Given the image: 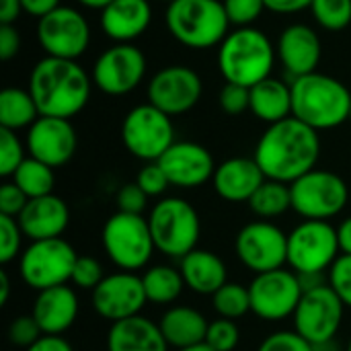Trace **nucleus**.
Returning <instances> with one entry per match:
<instances>
[{
    "label": "nucleus",
    "mask_w": 351,
    "mask_h": 351,
    "mask_svg": "<svg viewBox=\"0 0 351 351\" xmlns=\"http://www.w3.org/2000/svg\"><path fill=\"white\" fill-rule=\"evenodd\" d=\"M292 210L304 220H325L339 216L350 202V187L333 171L313 169L290 185Z\"/></svg>",
    "instance_id": "obj_10"
},
{
    "label": "nucleus",
    "mask_w": 351,
    "mask_h": 351,
    "mask_svg": "<svg viewBox=\"0 0 351 351\" xmlns=\"http://www.w3.org/2000/svg\"><path fill=\"white\" fill-rule=\"evenodd\" d=\"M350 88L323 72L292 80V117L313 130H333L350 121Z\"/></svg>",
    "instance_id": "obj_3"
},
{
    "label": "nucleus",
    "mask_w": 351,
    "mask_h": 351,
    "mask_svg": "<svg viewBox=\"0 0 351 351\" xmlns=\"http://www.w3.org/2000/svg\"><path fill=\"white\" fill-rule=\"evenodd\" d=\"M327 284L333 288L346 308H351V255H339V259L329 269Z\"/></svg>",
    "instance_id": "obj_42"
},
{
    "label": "nucleus",
    "mask_w": 351,
    "mask_h": 351,
    "mask_svg": "<svg viewBox=\"0 0 351 351\" xmlns=\"http://www.w3.org/2000/svg\"><path fill=\"white\" fill-rule=\"evenodd\" d=\"M121 142L132 156L156 162L177 142L173 117L150 103L136 105L121 121Z\"/></svg>",
    "instance_id": "obj_11"
},
{
    "label": "nucleus",
    "mask_w": 351,
    "mask_h": 351,
    "mask_svg": "<svg viewBox=\"0 0 351 351\" xmlns=\"http://www.w3.org/2000/svg\"><path fill=\"white\" fill-rule=\"evenodd\" d=\"M230 27H253V23L263 14L265 2L263 0H222Z\"/></svg>",
    "instance_id": "obj_39"
},
{
    "label": "nucleus",
    "mask_w": 351,
    "mask_h": 351,
    "mask_svg": "<svg viewBox=\"0 0 351 351\" xmlns=\"http://www.w3.org/2000/svg\"><path fill=\"white\" fill-rule=\"evenodd\" d=\"M27 156V146L21 142L16 132L0 128V175L12 177Z\"/></svg>",
    "instance_id": "obj_36"
},
{
    "label": "nucleus",
    "mask_w": 351,
    "mask_h": 351,
    "mask_svg": "<svg viewBox=\"0 0 351 351\" xmlns=\"http://www.w3.org/2000/svg\"><path fill=\"white\" fill-rule=\"evenodd\" d=\"M337 226L325 220H302L288 234V267L298 276H323L339 259Z\"/></svg>",
    "instance_id": "obj_8"
},
{
    "label": "nucleus",
    "mask_w": 351,
    "mask_h": 351,
    "mask_svg": "<svg viewBox=\"0 0 351 351\" xmlns=\"http://www.w3.org/2000/svg\"><path fill=\"white\" fill-rule=\"evenodd\" d=\"M265 175L257 160L251 156H232L216 167L212 177L216 193L230 204H249L255 191L263 185Z\"/></svg>",
    "instance_id": "obj_23"
},
{
    "label": "nucleus",
    "mask_w": 351,
    "mask_h": 351,
    "mask_svg": "<svg viewBox=\"0 0 351 351\" xmlns=\"http://www.w3.org/2000/svg\"><path fill=\"white\" fill-rule=\"evenodd\" d=\"M93 86L90 74L78 60L49 56L33 66L27 84L39 115L62 119H72L86 107Z\"/></svg>",
    "instance_id": "obj_2"
},
{
    "label": "nucleus",
    "mask_w": 351,
    "mask_h": 351,
    "mask_svg": "<svg viewBox=\"0 0 351 351\" xmlns=\"http://www.w3.org/2000/svg\"><path fill=\"white\" fill-rule=\"evenodd\" d=\"M315 351H339L337 348H333L331 343L329 346H321V348H315Z\"/></svg>",
    "instance_id": "obj_57"
},
{
    "label": "nucleus",
    "mask_w": 351,
    "mask_h": 351,
    "mask_svg": "<svg viewBox=\"0 0 351 351\" xmlns=\"http://www.w3.org/2000/svg\"><path fill=\"white\" fill-rule=\"evenodd\" d=\"M278 58L284 70L294 78L306 76L317 72L323 56V45L319 33L306 23H292L288 25L276 43Z\"/></svg>",
    "instance_id": "obj_21"
},
{
    "label": "nucleus",
    "mask_w": 351,
    "mask_h": 351,
    "mask_svg": "<svg viewBox=\"0 0 351 351\" xmlns=\"http://www.w3.org/2000/svg\"><path fill=\"white\" fill-rule=\"evenodd\" d=\"M251 212L261 220H274L292 210V191L288 183L265 179L263 185L249 199Z\"/></svg>",
    "instance_id": "obj_32"
},
{
    "label": "nucleus",
    "mask_w": 351,
    "mask_h": 351,
    "mask_svg": "<svg viewBox=\"0 0 351 351\" xmlns=\"http://www.w3.org/2000/svg\"><path fill=\"white\" fill-rule=\"evenodd\" d=\"M179 271L183 276L185 288L202 296H214L226 282L228 269L224 261L206 249H193L179 261Z\"/></svg>",
    "instance_id": "obj_27"
},
{
    "label": "nucleus",
    "mask_w": 351,
    "mask_h": 351,
    "mask_svg": "<svg viewBox=\"0 0 351 351\" xmlns=\"http://www.w3.org/2000/svg\"><path fill=\"white\" fill-rule=\"evenodd\" d=\"M107 351H169V343L158 323L138 315L111 323L107 333Z\"/></svg>",
    "instance_id": "obj_26"
},
{
    "label": "nucleus",
    "mask_w": 351,
    "mask_h": 351,
    "mask_svg": "<svg viewBox=\"0 0 351 351\" xmlns=\"http://www.w3.org/2000/svg\"><path fill=\"white\" fill-rule=\"evenodd\" d=\"M257 351H315V348L296 331H276L259 343Z\"/></svg>",
    "instance_id": "obj_45"
},
{
    "label": "nucleus",
    "mask_w": 351,
    "mask_h": 351,
    "mask_svg": "<svg viewBox=\"0 0 351 351\" xmlns=\"http://www.w3.org/2000/svg\"><path fill=\"white\" fill-rule=\"evenodd\" d=\"M41 335L43 333H41L37 321L33 319V315H21V317L12 319L8 325V341L12 346L25 348V350L31 348Z\"/></svg>",
    "instance_id": "obj_44"
},
{
    "label": "nucleus",
    "mask_w": 351,
    "mask_h": 351,
    "mask_svg": "<svg viewBox=\"0 0 351 351\" xmlns=\"http://www.w3.org/2000/svg\"><path fill=\"white\" fill-rule=\"evenodd\" d=\"M152 23L148 0H111L101 8V29L113 43H132Z\"/></svg>",
    "instance_id": "obj_24"
},
{
    "label": "nucleus",
    "mask_w": 351,
    "mask_h": 351,
    "mask_svg": "<svg viewBox=\"0 0 351 351\" xmlns=\"http://www.w3.org/2000/svg\"><path fill=\"white\" fill-rule=\"evenodd\" d=\"M148 204V195L140 189V185L134 183H125L119 191H117V212H125V214H142L146 210Z\"/></svg>",
    "instance_id": "obj_46"
},
{
    "label": "nucleus",
    "mask_w": 351,
    "mask_h": 351,
    "mask_svg": "<svg viewBox=\"0 0 351 351\" xmlns=\"http://www.w3.org/2000/svg\"><path fill=\"white\" fill-rule=\"evenodd\" d=\"M21 4H23V12L41 19L47 12L56 10L60 6V0H21Z\"/></svg>",
    "instance_id": "obj_51"
},
{
    "label": "nucleus",
    "mask_w": 351,
    "mask_h": 351,
    "mask_svg": "<svg viewBox=\"0 0 351 351\" xmlns=\"http://www.w3.org/2000/svg\"><path fill=\"white\" fill-rule=\"evenodd\" d=\"M158 327L169 343V348L185 350L191 346H199L208 335V319L191 306H171L162 313Z\"/></svg>",
    "instance_id": "obj_28"
},
{
    "label": "nucleus",
    "mask_w": 351,
    "mask_h": 351,
    "mask_svg": "<svg viewBox=\"0 0 351 351\" xmlns=\"http://www.w3.org/2000/svg\"><path fill=\"white\" fill-rule=\"evenodd\" d=\"M158 2H167V4H171L173 0H158Z\"/></svg>",
    "instance_id": "obj_59"
},
{
    "label": "nucleus",
    "mask_w": 351,
    "mask_h": 351,
    "mask_svg": "<svg viewBox=\"0 0 351 351\" xmlns=\"http://www.w3.org/2000/svg\"><path fill=\"white\" fill-rule=\"evenodd\" d=\"M220 109L226 115H243L245 111H249L251 107V90L249 86L243 84H234V82H224L222 90H220Z\"/></svg>",
    "instance_id": "obj_41"
},
{
    "label": "nucleus",
    "mask_w": 351,
    "mask_h": 351,
    "mask_svg": "<svg viewBox=\"0 0 351 351\" xmlns=\"http://www.w3.org/2000/svg\"><path fill=\"white\" fill-rule=\"evenodd\" d=\"M346 304L329 284L304 290L300 304L292 317L294 331L313 348L329 346L341 329Z\"/></svg>",
    "instance_id": "obj_12"
},
{
    "label": "nucleus",
    "mask_w": 351,
    "mask_h": 351,
    "mask_svg": "<svg viewBox=\"0 0 351 351\" xmlns=\"http://www.w3.org/2000/svg\"><path fill=\"white\" fill-rule=\"evenodd\" d=\"M304 288L300 278L292 269H274L265 274H257L249 284L251 296V313L267 323H280L292 319Z\"/></svg>",
    "instance_id": "obj_13"
},
{
    "label": "nucleus",
    "mask_w": 351,
    "mask_h": 351,
    "mask_svg": "<svg viewBox=\"0 0 351 351\" xmlns=\"http://www.w3.org/2000/svg\"><path fill=\"white\" fill-rule=\"evenodd\" d=\"M276 58V45L255 27L232 29L218 45V70L222 78L249 88L271 76Z\"/></svg>",
    "instance_id": "obj_4"
},
{
    "label": "nucleus",
    "mask_w": 351,
    "mask_h": 351,
    "mask_svg": "<svg viewBox=\"0 0 351 351\" xmlns=\"http://www.w3.org/2000/svg\"><path fill=\"white\" fill-rule=\"evenodd\" d=\"M146 76V56L134 43H115L107 47L93 64V84L109 95L123 97L140 86Z\"/></svg>",
    "instance_id": "obj_16"
},
{
    "label": "nucleus",
    "mask_w": 351,
    "mask_h": 351,
    "mask_svg": "<svg viewBox=\"0 0 351 351\" xmlns=\"http://www.w3.org/2000/svg\"><path fill=\"white\" fill-rule=\"evenodd\" d=\"M16 220L25 239L29 241L62 239L70 224V208L62 197L51 193L29 199Z\"/></svg>",
    "instance_id": "obj_22"
},
{
    "label": "nucleus",
    "mask_w": 351,
    "mask_h": 351,
    "mask_svg": "<svg viewBox=\"0 0 351 351\" xmlns=\"http://www.w3.org/2000/svg\"><path fill=\"white\" fill-rule=\"evenodd\" d=\"M239 341H241V331L237 323L230 319H216L210 323L204 343H208L216 351H234Z\"/></svg>",
    "instance_id": "obj_38"
},
{
    "label": "nucleus",
    "mask_w": 351,
    "mask_h": 351,
    "mask_svg": "<svg viewBox=\"0 0 351 351\" xmlns=\"http://www.w3.org/2000/svg\"><path fill=\"white\" fill-rule=\"evenodd\" d=\"M10 298V278L8 274L2 269L0 271V306H4Z\"/></svg>",
    "instance_id": "obj_54"
},
{
    "label": "nucleus",
    "mask_w": 351,
    "mask_h": 351,
    "mask_svg": "<svg viewBox=\"0 0 351 351\" xmlns=\"http://www.w3.org/2000/svg\"><path fill=\"white\" fill-rule=\"evenodd\" d=\"M76 144L78 138L74 125L70 119L62 117L39 115L25 136L27 154L49 165L51 169L68 165L76 152Z\"/></svg>",
    "instance_id": "obj_19"
},
{
    "label": "nucleus",
    "mask_w": 351,
    "mask_h": 351,
    "mask_svg": "<svg viewBox=\"0 0 351 351\" xmlns=\"http://www.w3.org/2000/svg\"><path fill=\"white\" fill-rule=\"evenodd\" d=\"M265 8L276 12V14H294L300 10L311 8L313 0H263Z\"/></svg>",
    "instance_id": "obj_50"
},
{
    "label": "nucleus",
    "mask_w": 351,
    "mask_h": 351,
    "mask_svg": "<svg viewBox=\"0 0 351 351\" xmlns=\"http://www.w3.org/2000/svg\"><path fill=\"white\" fill-rule=\"evenodd\" d=\"M78 311V296L74 288L66 284L37 292L31 315L37 321L43 335H64L76 323Z\"/></svg>",
    "instance_id": "obj_25"
},
{
    "label": "nucleus",
    "mask_w": 351,
    "mask_h": 351,
    "mask_svg": "<svg viewBox=\"0 0 351 351\" xmlns=\"http://www.w3.org/2000/svg\"><path fill=\"white\" fill-rule=\"evenodd\" d=\"M202 93V76L181 64L165 66L148 80V103L171 117L191 111L199 103Z\"/></svg>",
    "instance_id": "obj_17"
},
{
    "label": "nucleus",
    "mask_w": 351,
    "mask_h": 351,
    "mask_svg": "<svg viewBox=\"0 0 351 351\" xmlns=\"http://www.w3.org/2000/svg\"><path fill=\"white\" fill-rule=\"evenodd\" d=\"M350 121H351V105H350Z\"/></svg>",
    "instance_id": "obj_60"
},
{
    "label": "nucleus",
    "mask_w": 351,
    "mask_h": 351,
    "mask_svg": "<svg viewBox=\"0 0 351 351\" xmlns=\"http://www.w3.org/2000/svg\"><path fill=\"white\" fill-rule=\"evenodd\" d=\"M21 51V35L14 25H0V58L12 60Z\"/></svg>",
    "instance_id": "obj_48"
},
{
    "label": "nucleus",
    "mask_w": 351,
    "mask_h": 351,
    "mask_svg": "<svg viewBox=\"0 0 351 351\" xmlns=\"http://www.w3.org/2000/svg\"><path fill=\"white\" fill-rule=\"evenodd\" d=\"M321 156L319 132L296 117H288L261 134L253 158L265 179L292 185L302 175L317 169Z\"/></svg>",
    "instance_id": "obj_1"
},
{
    "label": "nucleus",
    "mask_w": 351,
    "mask_h": 351,
    "mask_svg": "<svg viewBox=\"0 0 351 351\" xmlns=\"http://www.w3.org/2000/svg\"><path fill=\"white\" fill-rule=\"evenodd\" d=\"M10 181L29 197H43V195H51L53 193V185H56V175L53 169L33 156H27L21 167L14 171V175L10 177Z\"/></svg>",
    "instance_id": "obj_33"
},
{
    "label": "nucleus",
    "mask_w": 351,
    "mask_h": 351,
    "mask_svg": "<svg viewBox=\"0 0 351 351\" xmlns=\"http://www.w3.org/2000/svg\"><path fill=\"white\" fill-rule=\"evenodd\" d=\"M311 12L319 27L343 31L351 23V0H313Z\"/></svg>",
    "instance_id": "obj_35"
},
{
    "label": "nucleus",
    "mask_w": 351,
    "mask_h": 351,
    "mask_svg": "<svg viewBox=\"0 0 351 351\" xmlns=\"http://www.w3.org/2000/svg\"><path fill=\"white\" fill-rule=\"evenodd\" d=\"M25 351H74V348L62 335H41L31 348H27Z\"/></svg>",
    "instance_id": "obj_49"
},
{
    "label": "nucleus",
    "mask_w": 351,
    "mask_h": 351,
    "mask_svg": "<svg viewBox=\"0 0 351 351\" xmlns=\"http://www.w3.org/2000/svg\"><path fill=\"white\" fill-rule=\"evenodd\" d=\"M23 239H25V234L21 230L19 220L12 216L0 214V263L2 265H8L10 261L21 257Z\"/></svg>",
    "instance_id": "obj_37"
},
{
    "label": "nucleus",
    "mask_w": 351,
    "mask_h": 351,
    "mask_svg": "<svg viewBox=\"0 0 351 351\" xmlns=\"http://www.w3.org/2000/svg\"><path fill=\"white\" fill-rule=\"evenodd\" d=\"M103 280H105V274H103V265L99 263V259H95L90 255H82V257L78 255L72 278H70V284H74L80 290H90L93 292Z\"/></svg>",
    "instance_id": "obj_40"
},
{
    "label": "nucleus",
    "mask_w": 351,
    "mask_h": 351,
    "mask_svg": "<svg viewBox=\"0 0 351 351\" xmlns=\"http://www.w3.org/2000/svg\"><path fill=\"white\" fill-rule=\"evenodd\" d=\"M136 183L140 185V189L148 195V197H162L165 191L171 187L162 167L156 162H144V167L140 169Z\"/></svg>",
    "instance_id": "obj_43"
},
{
    "label": "nucleus",
    "mask_w": 351,
    "mask_h": 351,
    "mask_svg": "<svg viewBox=\"0 0 351 351\" xmlns=\"http://www.w3.org/2000/svg\"><path fill=\"white\" fill-rule=\"evenodd\" d=\"M148 226L156 251L179 261L197 249L202 237L199 214L183 197H160L148 214Z\"/></svg>",
    "instance_id": "obj_6"
},
{
    "label": "nucleus",
    "mask_w": 351,
    "mask_h": 351,
    "mask_svg": "<svg viewBox=\"0 0 351 351\" xmlns=\"http://www.w3.org/2000/svg\"><path fill=\"white\" fill-rule=\"evenodd\" d=\"M78 253L66 239L31 241L19 257V276L31 290L70 284Z\"/></svg>",
    "instance_id": "obj_9"
},
{
    "label": "nucleus",
    "mask_w": 351,
    "mask_h": 351,
    "mask_svg": "<svg viewBox=\"0 0 351 351\" xmlns=\"http://www.w3.org/2000/svg\"><path fill=\"white\" fill-rule=\"evenodd\" d=\"M101 243L109 261L119 271L136 274L144 269L156 251L148 218H144L142 214H111L103 224Z\"/></svg>",
    "instance_id": "obj_7"
},
{
    "label": "nucleus",
    "mask_w": 351,
    "mask_h": 351,
    "mask_svg": "<svg viewBox=\"0 0 351 351\" xmlns=\"http://www.w3.org/2000/svg\"><path fill=\"white\" fill-rule=\"evenodd\" d=\"M39 117L29 88L8 86L0 93V128L19 132L29 130Z\"/></svg>",
    "instance_id": "obj_30"
},
{
    "label": "nucleus",
    "mask_w": 351,
    "mask_h": 351,
    "mask_svg": "<svg viewBox=\"0 0 351 351\" xmlns=\"http://www.w3.org/2000/svg\"><path fill=\"white\" fill-rule=\"evenodd\" d=\"M146 302L148 298L142 276L134 271H115L105 276V280L90 292V304L95 313L109 323L138 317Z\"/></svg>",
    "instance_id": "obj_18"
},
{
    "label": "nucleus",
    "mask_w": 351,
    "mask_h": 351,
    "mask_svg": "<svg viewBox=\"0 0 351 351\" xmlns=\"http://www.w3.org/2000/svg\"><path fill=\"white\" fill-rule=\"evenodd\" d=\"M78 4H82L84 8H95V10H101L105 4H109L111 0H76Z\"/></svg>",
    "instance_id": "obj_55"
},
{
    "label": "nucleus",
    "mask_w": 351,
    "mask_h": 351,
    "mask_svg": "<svg viewBox=\"0 0 351 351\" xmlns=\"http://www.w3.org/2000/svg\"><path fill=\"white\" fill-rule=\"evenodd\" d=\"M337 237H339L341 255H351V216L341 220V224L337 226Z\"/></svg>",
    "instance_id": "obj_53"
},
{
    "label": "nucleus",
    "mask_w": 351,
    "mask_h": 351,
    "mask_svg": "<svg viewBox=\"0 0 351 351\" xmlns=\"http://www.w3.org/2000/svg\"><path fill=\"white\" fill-rule=\"evenodd\" d=\"M144 292L150 304L156 306H171L179 300L185 282L179 269L171 265H152L142 274Z\"/></svg>",
    "instance_id": "obj_31"
},
{
    "label": "nucleus",
    "mask_w": 351,
    "mask_h": 351,
    "mask_svg": "<svg viewBox=\"0 0 351 351\" xmlns=\"http://www.w3.org/2000/svg\"><path fill=\"white\" fill-rule=\"evenodd\" d=\"M165 23L171 37L189 49H210L230 33L222 0H173L167 4Z\"/></svg>",
    "instance_id": "obj_5"
},
{
    "label": "nucleus",
    "mask_w": 351,
    "mask_h": 351,
    "mask_svg": "<svg viewBox=\"0 0 351 351\" xmlns=\"http://www.w3.org/2000/svg\"><path fill=\"white\" fill-rule=\"evenodd\" d=\"M212 306L218 313L220 319H241L247 313H251V296H249V286L237 284V282H226L214 296H212Z\"/></svg>",
    "instance_id": "obj_34"
},
{
    "label": "nucleus",
    "mask_w": 351,
    "mask_h": 351,
    "mask_svg": "<svg viewBox=\"0 0 351 351\" xmlns=\"http://www.w3.org/2000/svg\"><path fill=\"white\" fill-rule=\"evenodd\" d=\"M37 41L45 56L78 60L90 45V25L74 6H58L37 19Z\"/></svg>",
    "instance_id": "obj_14"
},
{
    "label": "nucleus",
    "mask_w": 351,
    "mask_h": 351,
    "mask_svg": "<svg viewBox=\"0 0 351 351\" xmlns=\"http://www.w3.org/2000/svg\"><path fill=\"white\" fill-rule=\"evenodd\" d=\"M171 187L193 189L212 181L216 173L214 156L210 150L197 142L181 140L175 142L158 160Z\"/></svg>",
    "instance_id": "obj_20"
},
{
    "label": "nucleus",
    "mask_w": 351,
    "mask_h": 351,
    "mask_svg": "<svg viewBox=\"0 0 351 351\" xmlns=\"http://www.w3.org/2000/svg\"><path fill=\"white\" fill-rule=\"evenodd\" d=\"M177 351H216V350H212L208 343H199V346H191V348H185V350H177Z\"/></svg>",
    "instance_id": "obj_56"
},
{
    "label": "nucleus",
    "mask_w": 351,
    "mask_h": 351,
    "mask_svg": "<svg viewBox=\"0 0 351 351\" xmlns=\"http://www.w3.org/2000/svg\"><path fill=\"white\" fill-rule=\"evenodd\" d=\"M23 12L21 0H0V25H14Z\"/></svg>",
    "instance_id": "obj_52"
},
{
    "label": "nucleus",
    "mask_w": 351,
    "mask_h": 351,
    "mask_svg": "<svg viewBox=\"0 0 351 351\" xmlns=\"http://www.w3.org/2000/svg\"><path fill=\"white\" fill-rule=\"evenodd\" d=\"M251 90L249 111L263 123L274 125L292 117V84H286L280 78H265L257 82Z\"/></svg>",
    "instance_id": "obj_29"
},
{
    "label": "nucleus",
    "mask_w": 351,
    "mask_h": 351,
    "mask_svg": "<svg viewBox=\"0 0 351 351\" xmlns=\"http://www.w3.org/2000/svg\"><path fill=\"white\" fill-rule=\"evenodd\" d=\"M234 251L255 276L282 269L288 265V234L269 220H255L239 230Z\"/></svg>",
    "instance_id": "obj_15"
},
{
    "label": "nucleus",
    "mask_w": 351,
    "mask_h": 351,
    "mask_svg": "<svg viewBox=\"0 0 351 351\" xmlns=\"http://www.w3.org/2000/svg\"><path fill=\"white\" fill-rule=\"evenodd\" d=\"M346 351H351V337H350V341H348V350Z\"/></svg>",
    "instance_id": "obj_58"
},
{
    "label": "nucleus",
    "mask_w": 351,
    "mask_h": 351,
    "mask_svg": "<svg viewBox=\"0 0 351 351\" xmlns=\"http://www.w3.org/2000/svg\"><path fill=\"white\" fill-rule=\"evenodd\" d=\"M27 202H29V197L12 181L2 183V187H0V214L2 216L19 218V214L25 210Z\"/></svg>",
    "instance_id": "obj_47"
}]
</instances>
